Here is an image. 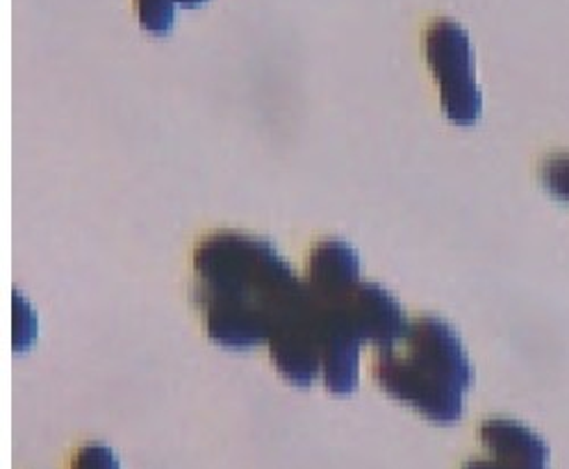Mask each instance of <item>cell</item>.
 Wrapping results in <instances>:
<instances>
[{"mask_svg": "<svg viewBox=\"0 0 569 469\" xmlns=\"http://www.w3.org/2000/svg\"><path fill=\"white\" fill-rule=\"evenodd\" d=\"M360 256L345 240L319 242L308 258L306 286L317 297H338L360 283Z\"/></svg>", "mask_w": 569, "mask_h": 469, "instance_id": "8992f818", "label": "cell"}, {"mask_svg": "<svg viewBox=\"0 0 569 469\" xmlns=\"http://www.w3.org/2000/svg\"><path fill=\"white\" fill-rule=\"evenodd\" d=\"M137 17L147 32L162 37L173 30L176 23V0H134Z\"/></svg>", "mask_w": 569, "mask_h": 469, "instance_id": "52a82bcc", "label": "cell"}, {"mask_svg": "<svg viewBox=\"0 0 569 469\" xmlns=\"http://www.w3.org/2000/svg\"><path fill=\"white\" fill-rule=\"evenodd\" d=\"M192 297L212 342L253 349L303 310L308 286L269 240L221 230L194 251Z\"/></svg>", "mask_w": 569, "mask_h": 469, "instance_id": "6da1fadb", "label": "cell"}, {"mask_svg": "<svg viewBox=\"0 0 569 469\" xmlns=\"http://www.w3.org/2000/svg\"><path fill=\"white\" fill-rule=\"evenodd\" d=\"M371 373L390 397L436 425H456L473 383V367L456 328L436 315L415 319L403 342L376 351Z\"/></svg>", "mask_w": 569, "mask_h": 469, "instance_id": "7a4b0ae2", "label": "cell"}, {"mask_svg": "<svg viewBox=\"0 0 569 469\" xmlns=\"http://www.w3.org/2000/svg\"><path fill=\"white\" fill-rule=\"evenodd\" d=\"M176 3L180 6V8H187V10H192V8H201V6H206L208 0H176Z\"/></svg>", "mask_w": 569, "mask_h": 469, "instance_id": "9c48e42d", "label": "cell"}, {"mask_svg": "<svg viewBox=\"0 0 569 469\" xmlns=\"http://www.w3.org/2000/svg\"><path fill=\"white\" fill-rule=\"evenodd\" d=\"M479 438L488 453L467 460L462 469H549L547 442L515 419L483 421Z\"/></svg>", "mask_w": 569, "mask_h": 469, "instance_id": "277c9868", "label": "cell"}, {"mask_svg": "<svg viewBox=\"0 0 569 469\" xmlns=\"http://www.w3.org/2000/svg\"><path fill=\"white\" fill-rule=\"evenodd\" d=\"M423 53L438 84L445 114L458 126L477 123L483 114V97L473 76L469 34L453 19H438L426 30Z\"/></svg>", "mask_w": 569, "mask_h": 469, "instance_id": "3957f363", "label": "cell"}, {"mask_svg": "<svg viewBox=\"0 0 569 469\" xmlns=\"http://www.w3.org/2000/svg\"><path fill=\"white\" fill-rule=\"evenodd\" d=\"M347 308L365 345H373L376 351L392 349L410 331V319L401 303L381 286L360 283L347 297Z\"/></svg>", "mask_w": 569, "mask_h": 469, "instance_id": "5b68a950", "label": "cell"}, {"mask_svg": "<svg viewBox=\"0 0 569 469\" xmlns=\"http://www.w3.org/2000/svg\"><path fill=\"white\" fill-rule=\"evenodd\" d=\"M71 469H121V462L110 447L87 445L76 453Z\"/></svg>", "mask_w": 569, "mask_h": 469, "instance_id": "ba28073f", "label": "cell"}]
</instances>
